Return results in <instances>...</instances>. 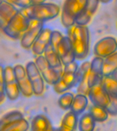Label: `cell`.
<instances>
[{"instance_id": "1", "label": "cell", "mask_w": 117, "mask_h": 131, "mask_svg": "<svg viewBox=\"0 0 117 131\" xmlns=\"http://www.w3.org/2000/svg\"><path fill=\"white\" fill-rule=\"evenodd\" d=\"M67 36L71 42L76 61H84L90 54V30L87 25L75 24L67 29Z\"/></svg>"}, {"instance_id": "2", "label": "cell", "mask_w": 117, "mask_h": 131, "mask_svg": "<svg viewBox=\"0 0 117 131\" xmlns=\"http://www.w3.org/2000/svg\"><path fill=\"white\" fill-rule=\"evenodd\" d=\"M21 12L29 19L47 21L54 19L59 16L61 9L57 4L54 3H43L31 5L25 8L19 9Z\"/></svg>"}, {"instance_id": "3", "label": "cell", "mask_w": 117, "mask_h": 131, "mask_svg": "<svg viewBox=\"0 0 117 131\" xmlns=\"http://www.w3.org/2000/svg\"><path fill=\"white\" fill-rule=\"evenodd\" d=\"M50 45L59 55L63 66L76 61L71 42L67 36H64L59 31H52Z\"/></svg>"}, {"instance_id": "4", "label": "cell", "mask_w": 117, "mask_h": 131, "mask_svg": "<svg viewBox=\"0 0 117 131\" xmlns=\"http://www.w3.org/2000/svg\"><path fill=\"white\" fill-rule=\"evenodd\" d=\"M88 0H64L60 12L61 23L68 29L75 24V20L84 10Z\"/></svg>"}, {"instance_id": "5", "label": "cell", "mask_w": 117, "mask_h": 131, "mask_svg": "<svg viewBox=\"0 0 117 131\" xmlns=\"http://www.w3.org/2000/svg\"><path fill=\"white\" fill-rule=\"evenodd\" d=\"M79 66L77 61L64 66L63 71L60 79L53 85V90L55 93L62 94L77 86L76 74Z\"/></svg>"}, {"instance_id": "6", "label": "cell", "mask_w": 117, "mask_h": 131, "mask_svg": "<svg viewBox=\"0 0 117 131\" xmlns=\"http://www.w3.org/2000/svg\"><path fill=\"white\" fill-rule=\"evenodd\" d=\"M88 99L92 104L105 108L109 114H116L117 110L114 105L113 100L105 90L102 82L92 86L88 93Z\"/></svg>"}, {"instance_id": "7", "label": "cell", "mask_w": 117, "mask_h": 131, "mask_svg": "<svg viewBox=\"0 0 117 131\" xmlns=\"http://www.w3.org/2000/svg\"><path fill=\"white\" fill-rule=\"evenodd\" d=\"M30 20L20 10L2 29L3 32L10 38L20 39L28 28Z\"/></svg>"}, {"instance_id": "8", "label": "cell", "mask_w": 117, "mask_h": 131, "mask_svg": "<svg viewBox=\"0 0 117 131\" xmlns=\"http://www.w3.org/2000/svg\"><path fill=\"white\" fill-rule=\"evenodd\" d=\"M4 90L6 98L10 101L16 100L20 96L21 92L16 83L14 68L11 66L4 67Z\"/></svg>"}, {"instance_id": "9", "label": "cell", "mask_w": 117, "mask_h": 131, "mask_svg": "<svg viewBox=\"0 0 117 131\" xmlns=\"http://www.w3.org/2000/svg\"><path fill=\"white\" fill-rule=\"evenodd\" d=\"M25 70L32 84L34 94L36 96L42 95L45 92V81L34 61L27 62L25 66Z\"/></svg>"}, {"instance_id": "10", "label": "cell", "mask_w": 117, "mask_h": 131, "mask_svg": "<svg viewBox=\"0 0 117 131\" xmlns=\"http://www.w3.org/2000/svg\"><path fill=\"white\" fill-rule=\"evenodd\" d=\"M30 22L28 28L20 38L21 46L25 49H30L44 28L45 22L41 20L30 19Z\"/></svg>"}, {"instance_id": "11", "label": "cell", "mask_w": 117, "mask_h": 131, "mask_svg": "<svg viewBox=\"0 0 117 131\" xmlns=\"http://www.w3.org/2000/svg\"><path fill=\"white\" fill-rule=\"evenodd\" d=\"M38 69L47 84L53 85L60 79L62 72L53 69L49 65L43 55L36 56L34 61Z\"/></svg>"}, {"instance_id": "12", "label": "cell", "mask_w": 117, "mask_h": 131, "mask_svg": "<svg viewBox=\"0 0 117 131\" xmlns=\"http://www.w3.org/2000/svg\"><path fill=\"white\" fill-rule=\"evenodd\" d=\"M117 52V40L113 36H105L95 43L93 53L95 57L104 59Z\"/></svg>"}, {"instance_id": "13", "label": "cell", "mask_w": 117, "mask_h": 131, "mask_svg": "<svg viewBox=\"0 0 117 131\" xmlns=\"http://www.w3.org/2000/svg\"><path fill=\"white\" fill-rule=\"evenodd\" d=\"M90 61H85L79 66L76 74L77 93L88 95L90 90Z\"/></svg>"}, {"instance_id": "14", "label": "cell", "mask_w": 117, "mask_h": 131, "mask_svg": "<svg viewBox=\"0 0 117 131\" xmlns=\"http://www.w3.org/2000/svg\"><path fill=\"white\" fill-rule=\"evenodd\" d=\"M16 83L20 90L21 94L27 98L33 96L32 84L27 74L25 67L21 64H16L13 67Z\"/></svg>"}, {"instance_id": "15", "label": "cell", "mask_w": 117, "mask_h": 131, "mask_svg": "<svg viewBox=\"0 0 117 131\" xmlns=\"http://www.w3.org/2000/svg\"><path fill=\"white\" fill-rule=\"evenodd\" d=\"M52 30L48 27H44L38 36L35 40L31 47L32 52L36 56L43 55L45 49L50 44Z\"/></svg>"}, {"instance_id": "16", "label": "cell", "mask_w": 117, "mask_h": 131, "mask_svg": "<svg viewBox=\"0 0 117 131\" xmlns=\"http://www.w3.org/2000/svg\"><path fill=\"white\" fill-rule=\"evenodd\" d=\"M100 2L99 0H88L85 8L78 15L75 20V24L80 25H88L92 17L97 11Z\"/></svg>"}, {"instance_id": "17", "label": "cell", "mask_w": 117, "mask_h": 131, "mask_svg": "<svg viewBox=\"0 0 117 131\" xmlns=\"http://www.w3.org/2000/svg\"><path fill=\"white\" fill-rule=\"evenodd\" d=\"M103 59L99 57H94L90 61V87L102 82L103 78Z\"/></svg>"}, {"instance_id": "18", "label": "cell", "mask_w": 117, "mask_h": 131, "mask_svg": "<svg viewBox=\"0 0 117 131\" xmlns=\"http://www.w3.org/2000/svg\"><path fill=\"white\" fill-rule=\"evenodd\" d=\"M18 10L19 9L8 2L3 0L0 2V27L2 29L16 15Z\"/></svg>"}, {"instance_id": "19", "label": "cell", "mask_w": 117, "mask_h": 131, "mask_svg": "<svg viewBox=\"0 0 117 131\" xmlns=\"http://www.w3.org/2000/svg\"><path fill=\"white\" fill-rule=\"evenodd\" d=\"M54 129L50 119L44 114L37 115L31 122V131H54Z\"/></svg>"}, {"instance_id": "20", "label": "cell", "mask_w": 117, "mask_h": 131, "mask_svg": "<svg viewBox=\"0 0 117 131\" xmlns=\"http://www.w3.org/2000/svg\"><path fill=\"white\" fill-rule=\"evenodd\" d=\"M43 56L45 57L46 61L51 68H53V69L57 71L62 72L64 68L63 64L62 63L59 55H57L56 51L53 49L50 44L45 49Z\"/></svg>"}, {"instance_id": "21", "label": "cell", "mask_w": 117, "mask_h": 131, "mask_svg": "<svg viewBox=\"0 0 117 131\" xmlns=\"http://www.w3.org/2000/svg\"><path fill=\"white\" fill-rule=\"evenodd\" d=\"M88 96L85 94H77L74 96L73 101L70 110L78 116L82 115L88 107Z\"/></svg>"}, {"instance_id": "22", "label": "cell", "mask_w": 117, "mask_h": 131, "mask_svg": "<svg viewBox=\"0 0 117 131\" xmlns=\"http://www.w3.org/2000/svg\"><path fill=\"white\" fill-rule=\"evenodd\" d=\"M96 123L89 113H84L78 119V129L80 131H94Z\"/></svg>"}, {"instance_id": "23", "label": "cell", "mask_w": 117, "mask_h": 131, "mask_svg": "<svg viewBox=\"0 0 117 131\" xmlns=\"http://www.w3.org/2000/svg\"><path fill=\"white\" fill-rule=\"evenodd\" d=\"M117 69V52L103 59V74L104 77L110 76Z\"/></svg>"}, {"instance_id": "24", "label": "cell", "mask_w": 117, "mask_h": 131, "mask_svg": "<svg viewBox=\"0 0 117 131\" xmlns=\"http://www.w3.org/2000/svg\"><path fill=\"white\" fill-rule=\"evenodd\" d=\"M102 85L112 100H117V81L110 76L103 77Z\"/></svg>"}, {"instance_id": "25", "label": "cell", "mask_w": 117, "mask_h": 131, "mask_svg": "<svg viewBox=\"0 0 117 131\" xmlns=\"http://www.w3.org/2000/svg\"><path fill=\"white\" fill-rule=\"evenodd\" d=\"M88 113L91 115L96 122H104L108 119L109 113L105 108L92 104Z\"/></svg>"}, {"instance_id": "26", "label": "cell", "mask_w": 117, "mask_h": 131, "mask_svg": "<svg viewBox=\"0 0 117 131\" xmlns=\"http://www.w3.org/2000/svg\"><path fill=\"white\" fill-rule=\"evenodd\" d=\"M30 127V123L26 119H19L5 126L1 131H28Z\"/></svg>"}, {"instance_id": "27", "label": "cell", "mask_w": 117, "mask_h": 131, "mask_svg": "<svg viewBox=\"0 0 117 131\" xmlns=\"http://www.w3.org/2000/svg\"><path fill=\"white\" fill-rule=\"evenodd\" d=\"M24 116L21 112L18 111L14 110L7 113L0 118V131L10 123L19 119L23 118Z\"/></svg>"}, {"instance_id": "28", "label": "cell", "mask_w": 117, "mask_h": 131, "mask_svg": "<svg viewBox=\"0 0 117 131\" xmlns=\"http://www.w3.org/2000/svg\"><path fill=\"white\" fill-rule=\"evenodd\" d=\"M78 124V115L70 110L66 113L62 119L61 126L75 130Z\"/></svg>"}, {"instance_id": "29", "label": "cell", "mask_w": 117, "mask_h": 131, "mask_svg": "<svg viewBox=\"0 0 117 131\" xmlns=\"http://www.w3.org/2000/svg\"><path fill=\"white\" fill-rule=\"evenodd\" d=\"M73 98L74 94L67 91L60 95L57 100V104L64 111L69 110L71 107Z\"/></svg>"}, {"instance_id": "30", "label": "cell", "mask_w": 117, "mask_h": 131, "mask_svg": "<svg viewBox=\"0 0 117 131\" xmlns=\"http://www.w3.org/2000/svg\"><path fill=\"white\" fill-rule=\"evenodd\" d=\"M4 67L2 64H0V104L4 102L6 97L4 90Z\"/></svg>"}, {"instance_id": "31", "label": "cell", "mask_w": 117, "mask_h": 131, "mask_svg": "<svg viewBox=\"0 0 117 131\" xmlns=\"http://www.w3.org/2000/svg\"><path fill=\"white\" fill-rule=\"evenodd\" d=\"M3 1L12 4L16 8H20V9L25 8L32 5L31 0H3Z\"/></svg>"}, {"instance_id": "32", "label": "cell", "mask_w": 117, "mask_h": 131, "mask_svg": "<svg viewBox=\"0 0 117 131\" xmlns=\"http://www.w3.org/2000/svg\"><path fill=\"white\" fill-rule=\"evenodd\" d=\"M54 131H75V130H71V129L67 128H65V127L60 126L58 128L54 129Z\"/></svg>"}, {"instance_id": "33", "label": "cell", "mask_w": 117, "mask_h": 131, "mask_svg": "<svg viewBox=\"0 0 117 131\" xmlns=\"http://www.w3.org/2000/svg\"><path fill=\"white\" fill-rule=\"evenodd\" d=\"M47 0H31V3L32 5H36V4H41L43 3H45Z\"/></svg>"}, {"instance_id": "34", "label": "cell", "mask_w": 117, "mask_h": 131, "mask_svg": "<svg viewBox=\"0 0 117 131\" xmlns=\"http://www.w3.org/2000/svg\"><path fill=\"white\" fill-rule=\"evenodd\" d=\"M110 77L112 78H113L114 79L116 80V81H117V69L116 70H115V71L112 74H111Z\"/></svg>"}, {"instance_id": "35", "label": "cell", "mask_w": 117, "mask_h": 131, "mask_svg": "<svg viewBox=\"0 0 117 131\" xmlns=\"http://www.w3.org/2000/svg\"><path fill=\"white\" fill-rule=\"evenodd\" d=\"M99 1L100 3H102L103 4H108L112 2L113 0H99Z\"/></svg>"}, {"instance_id": "36", "label": "cell", "mask_w": 117, "mask_h": 131, "mask_svg": "<svg viewBox=\"0 0 117 131\" xmlns=\"http://www.w3.org/2000/svg\"><path fill=\"white\" fill-rule=\"evenodd\" d=\"M2 0H0V2H2Z\"/></svg>"}, {"instance_id": "37", "label": "cell", "mask_w": 117, "mask_h": 131, "mask_svg": "<svg viewBox=\"0 0 117 131\" xmlns=\"http://www.w3.org/2000/svg\"><path fill=\"white\" fill-rule=\"evenodd\" d=\"M116 27H117V23H116Z\"/></svg>"}]
</instances>
